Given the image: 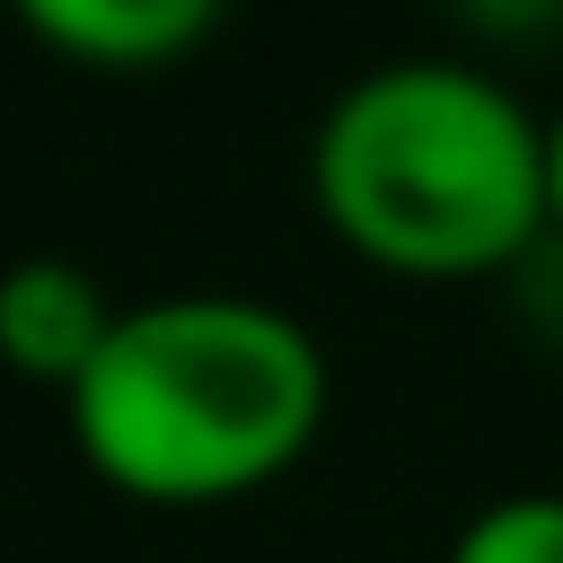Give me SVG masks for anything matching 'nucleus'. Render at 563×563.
I'll use <instances>...</instances> for the list:
<instances>
[{
	"instance_id": "obj_5",
	"label": "nucleus",
	"mask_w": 563,
	"mask_h": 563,
	"mask_svg": "<svg viewBox=\"0 0 563 563\" xmlns=\"http://www.w3.org/2000/svg\"><path fill=\"white\" fill-rule=\"evenodd\" d=\"M449 563H563V493H501L457 537Z\"/></svg>"
},
{
	"instance_id": "obj_2",
	"label": "nucleus",
	"mask_w": 563,
	"mask_h": 563,
	"mask_svg": "<svg viewBox=\"0 0 563 563\" xmlns=\"http://www.w3.org/2000/svg\"><path fill=\"white\" fill-rule=\"evenodd\" d=\"M308 194L396 282H484L545 246V123L475 62H378L317 114Z\"/></svg>"
},
{
	"instance_id": "obj_1",
	"label": "nucleus",
	"mask_w": 563,
	"mask_h": 563,
	"mask_svg": "<svg viewBox=\"0 0 563 563\" xmlns=\"http://www.w3.org/2000/svg\"><path fill=\"white\" fill-rule=\"evenodd\" d=\"M97 484L202 510L282 484L325 422L317 334L246 290H167L114 317L97 369L62 396Z\"/></svg>"
},
{
	"instance_id": "obj_3",
	"label": "nucleus",
	"mask_w": 563,
	"mask_h": 563,
	"mask_svg": "<svg viewBox=\"0 0 563 563\" xmlns=\"http://www.w3.org/2000/svg\"><path fill=\"white\" fill-rule=\"evenodd\" d=\"M114 299L97 290L88 264L70 255H18L0 273V361L35 387H79L97 369V352L114 343Z\"/></svg>"
},
{
	"instance_id": "obj_7",
	"label": "nucleus",
	"mask_w": 563,
	"mask_h": 563,
	"mask_svg": "<svg viewBox=\"0 0 563 563\" xmlns=\"http://www.w3.org/2000/svg\"><path fill=\"white\" fill-rule=\"evenodd\" d=\"M545 238L563 246V106L545 114Z\"/></svg>"
},
{
	"instance_id": "obj_6",
	"label": "nucleus",
	"mask_w": 563,
	"mask_h": 563,
	"mask_svg": "<svg viewBox=\"0 0 563 563\" xmlns=\"http://www.w3.org/2000/svg\"><path fill=\"white\" fill-rule=\"evenodd\" d=\"M457 18H466V26H484V35L528 44V35H545V26L563 18V0H457Z\"/></svg>"
},
{
	"instance_id": "obj_4",
	"label": "nucleus",
	"mask_w": 563,
	"mask_h": 563,
	"mask_svg": "<svg viewBox=\"0 0 563 563\" xmlns=\"http://www.w3.org/2000/svg\"><path fill=\"white\" fill-rule=\"evenodd\" d=\"M18 26L88 70H167L211 44L229 0H9Z\"/></svg>"
}]
</instances>
